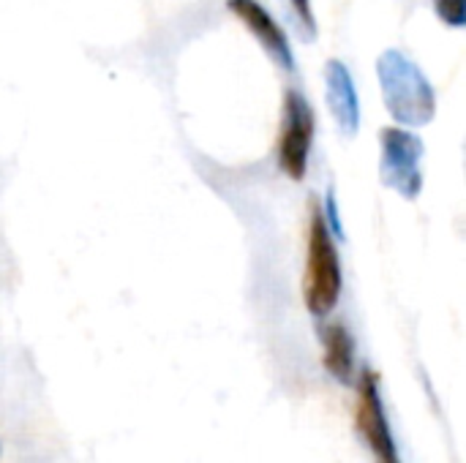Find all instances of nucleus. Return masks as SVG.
<instances>
[{"instance_id":"nucleus-1","label":"nucleus","mask_w":466,"mask_h":463,"mask_svg":"<svg viewBox=\"0 0 466 463\" xmlns=\"http://www.w3.org/2000/svg\"><path fill=\"white\" fill-rule=\"evenodd\" d=\"M344 273L341 257L319 202L309 205V237H306V270H303V303L311 317L325 319L341 300Z\"/></svg>"},{"instance_id":"nucleus-2","label":"nucleus","mask_w":466,"mask_h":463,"mask_svg":"<svg viewBox=\"0 0 466 463\" xmlns=\"http://www.w3.org/2000/svg\"><path fill=\"white\" fill-rule=\"evenodd\" d=\"M377 79L388 112L404 126H426L434 120L437 96L415 60L399 49H388L377 60Z\"/></svg>"},{"instance_id":"nucleus-3","label":"nucleus","mask_w":466,"mask_h":463,"mask_svg":"<svg viewBox=\"0 0 466 463\" xmlns=\"http://www.w3.org/2000/svg\"><path fill=\"white\" fill-rule=\"evenodd\" d=\"M317 131V115L309 98L300 90H287L281 104V128H279V169L300 183L309 172L311 145Z\"/></svg>"},{"instance_id":"nucleus-4","label":"nucleus","mask_w":466,"mask_h":463,"mask_svg":"<svg viewBox=\"0 0 466 463\" xmlns=\"http://www.w3.org/2000/svg\"><path fill=\"white\" fill-rule=\"evenodd\" d=\"M382 158L380 177L388 188L401 194L404 199H415L423 188L420 158L426 153L423 139L407 128H382Z\"/></svg>"},{"instance_id":"nucleus-5","label":"nucleus","mask_w":466,"mask_h":463,"mask_svg":"<svg viewBox=\"0 0 466 463\" xmlns=\"http://www.w3.org/2000/svg\"><path fill=\"white\" fill-rule=\"evenodd\" d=\"M355 423L358 434L369 445V450L377 456L380 463H399V448L382 407L380 396V379L374 371H363L358 379V409H355Z\"/></svg>"},{"instance_id":"nucleus-6","label":"nucleus","mask_w":466,"mask_h":463,"mask_svg":"<svg viewBox=\"0 0 466 463\" xmlns=\"http://www.w3.org/2000/svg\"><path fill=\"white\" fill-rule=\"evenodd\" d=\"M227 5L243 22V27L248 33H254V38L259 41V46L265 49V55L281 71H295L292 44H289L287 33L281 30V25L276 22V16L259 0H227Z\"/></svg>"},{"instance_id":"nucleus-7","label":"nucleus","mask_w":466,"mask_h":463,"mask_svg":"<svg viewBox=\"0 0 466 463\" xmlns=\"http://www.w3.org/2000/svg\"><path fill=\"white\" fill-rule=\"evenodd\" d=\"M325 87H328V106H330L341 134L355 136L360 128V98H358L352 74L341 60L325 63Z\"/></svg>"},{"instance_id":"nucleus-8","label":"nucleus","mask_w":466,"mask_h":463,"mask_svg":"<svg viewBox=\"0 0 466 463\" xmlns=\"http://www.w3.org/2000/svg\"><path fill=\"white\" fill-rule=\"evenodd\" d=\"M322 363H325V371L341 382V385H352L355 382V338L350 333L347 325L341 322H333V325H325L322 333Z\"/></svg>"},{"instance_id":"nucleus-9","label":"nucleus","mask_w":466,"mask_h":463,"mask_svg":"<svg viewBox=\"0 0 466 463\" xmlns=\"http://www.w3.org/2000/svg\"><path fill=\"white\" fill-rule=\"evenodd\" d=\"M437 16L448 27H464L466 25V0H434Z\"/></svg>"},{"instance_id":"nucleus-10","label":"nucleus","mask_w":466,"mask_h":463,"mask_svg":"<svg viewBox=\"0 0 466 463\" xmlns=\"http://www.w3.org/2000/svg\"><path fill=\"white\" fill-rule=\"evenodd\" d=\"M289 3H292V11L300 22L303 33H306V38H314L317 35V16H314L311 0H289Z\"/></svg>"},{"instance_id":"nucleus-11","label":"nucleus","mask_w":466,"mask_h":463,"mask_svg":"<svg viewBox=\"0 0 466 463\" xmlns=\"http://www.w3.org/2000/svg\"><path fill=\"white\" fill-rule=\"evenodd\" d=\"M399 463H401V461H399Z\"/></svg>"}]
</instances>
